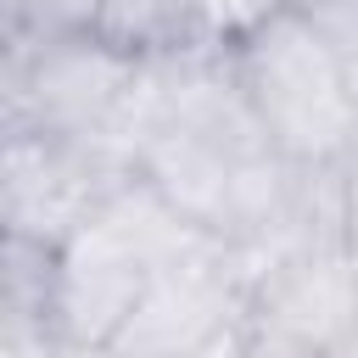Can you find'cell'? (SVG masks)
Segmentation results:
<instances>
[{
	"mask_svg": "<svg viewBox=\"0 0 358 358\" xmlns=\"http://www.w3.org/2000/svg\"><path fill=\"white\" fill-rule=\"evenodd\" d=\"M235 62L280 157L330 162L347 145H358V106H352L341 56L308 22L302 6H285L268 28H257L235 50Z\"/></svg>",
	"mask_w": 358,
	"mask_h": 358,
	"instance_id": "cell-1",
	"label": "cell"
},
{
	"mask_svg": "<svg viewBox=\"0 0 358 358\" xmlns=\"http://www.w3.org/2000/svg\"><path fill=\"white\" fill-rule=\"evenodd\" d=\"M106 45L129 50V56H162L179 45H196V0H106L95 28Z\"/></svg>",
	"mask_w": 358,
	"mask_h": 358,
	"instance_id": "cell-7",
	"label": "cell"
},
{
	"mask_svg": "<svg viewBox=\"0 0 358 358\" xmlns=\"http://www.w3.org/2000/svg\"><path fill=\"white\" fill-rule=\"evenodd\" d=\"M106 0H6L11 34L50 39V34H90Z\"/></svg>",
	"mask_w": 358,
	"mask_h": 358,
	"instance_id": "cell-9",
	"label": "cell"
},
{
	"mask_svg": "<svg viewBox=\"0 0 358 358\" xmlns=\"http://www.w3.org/2000/svg\"><path fill=\"white\" fill-rule=\"evenodd\" d=\"M235 319H246V296L229 285L224 241H218L207 257L151 274L140 308L112 336L106 358H185L190 347H201L213 330H224Z\"/></svg>",
	"mask_w": 358,
	"mask_h": 358,
	"instance_id": "cell-4",
	"label": "cell"
},
{
	"mask_svg": "<svg viewBox=\"0 0 358 358\" xmlns=\"http://www.w3.org/2000/svg\"><path fill=\"white\" fill-rule=\"evenodd\" d=\"M291 0H196V34L207 45L241 50L257 28H268Z\"/></svg>",
	"mask_w": 358,
	"mask_h": 358,
	"instance_id": "cell-8",
	"label": "cell"
},
{
	"mask_svg": "<svg viewBox=\"0 0 358 358\" xmlns=\"http://www.w3.org/2000/svg\"><path fill=\"white\" fill-rule=\"evenodd\" d=\"M134 73L140 56L106 45L101 34H50V39L11 34L6 134H45L78 145L117 112Z\"/></svg>",
	"mask_w": 358,
	"mask_h": 358,
	"instance_id": "cell-2",
	"label": "cell"
},
{
	"mask_svg": "<svg viewBox=\"0 0 358 358\" xmlns=\"http://www.w3.org/2000/svg\"><path fill=\"white\" fill-rule=\"evenodd\" d=\"M336 179H341V218H347V246L358 252V145H347L336 157Z\"/></svg>",
	"mask_w": 358,
	"mask_h": 358,
	"instance_id": "cell-11",
	"label": "cell"
},
{
	"mask_svg": "<svg viewBox=\"0 0 358 358\" xmlns=\"http://www.w3.org/2000/svg\"><path fill=\"white\" fill-rule=\"evenodd\" d=\"M252 324L263 330H280L302 347H319L330 352L347 324L358 319V263H352V246H302L291 252L252 296L246 308Z\"/></svg>",
	"mask_w": 358,
	"mask_h": 358,
	"instance_id": "cell-6",
	"label": "cell"
},
{
	"mask_svg": "<svg viewBox=\"0 0 358 358\" xmlns=\"http://www.w3.org/2000/svg\"><path fill=\"white\" fill-rule=\"evenodd\" d=\"M324 358H358V319L347 324V336H341V341H336V347H330Z\"/></svg>",
	"mask_w": 358,
	"mask_h": 358,
	"instance_id": "cell-12",
	"label": "cell"
},
{
	"mask_svg": "<svg viewBox=\"0 0 358 358\" xmlns=\"http://www.w3.org/2000/svg\"><path fill=\"white\" fill-rule=\"evenodd\" d=\"M291 6H308V0H291Z\"/></svg>",
	"mask_w": 358,
	"mask_h": 358,
	"instance_id": "cell-13",
	"label": "cell"
},
{
	"mask_svg": "<svg viewBox=\"0 0 358 358\" xmlns=\"http://www.w3.org/2000/svg\"><path fill=\"white\" fill-rule=\"evenodd\" d=\"M151 285V268L101 224L90 218L67 246H56V302L50 319L73 347H112Z\"/></svg>",
	"mask_w": 358,
	"mask_h": 358,
	"instance_id": "cell-5",
	"label": "cell"
},
{
	"mask_svg": "<svg viewBox=\"0 0 358 358\" xmlns=\"http://www.w3.org/2000/svg\"><path fill=\"white\" fill-rule=\"evenodd\" d=\"M123 179H106L78 145L45 140V134H6V173H0V213L6 235L39 241V246H67L101 201Z\"/></svg>",
	"mask_w": 358,
	"mask_h": 358,
	"instance_id": "cell-3",
	"label": "cell"
},
{
	"mask_svg": "<svg viewBox=\"0 0 358 358\" xmlns=\"http://www.w3.org/2000/svg\"><path fill=\"white\" fill-rule=\"evenodd\" d=\"M185 358H252V324H246V319H235V324L213 330L201 347H190Z\"/></svg>",
	"mask_w": 358,
	"mask_h": 358,
	"instance_id": "cell-10",
	"label": "cell"
}]
</instances>
